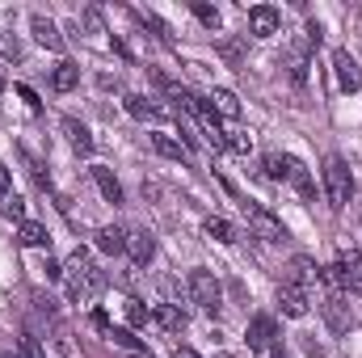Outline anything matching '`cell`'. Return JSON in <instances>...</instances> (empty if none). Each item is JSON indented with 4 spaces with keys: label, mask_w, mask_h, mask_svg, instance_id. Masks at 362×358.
<instances>
[{
    "label": "cell",
    "mask_w": 362,
    "mask_h": 358,
    "mask_svg": "<svg viewBox=\"0 0 362 358\" xmlns=\"http://www.w3.org/2000/svg\"><path fill=\"white\" fill-rule=\"evenodd\" d=\"M152 325L165 329V333H177L181 325H185V316H181V308H173V304H160V308L152 312Z\"/></svg>",
    "instance_id": "cell-19"
},
{
    "label": "cell",
    "mask_w": 362,
    "mask_h": 358,
    "mask_svg": "<svg viewBox=\"0 0 362 358\" xmlns=\"http://www.w3.org/2000/svg\"><path fill=\"white\" fill-rule=\"evenodd\" d=\"M286 72H291V81H295V85H303V81H308V42L286 51Z\"/></svg>",
    "instance_id": "cell-20"
},
{
    "label": "cell",
    "mask_w": 362,
    "mask_h": 358,
    "mask_svg": "<svg viewBox=\"0 0 362 358\" xmlns=\"http://www.w3.org/2000/svg\"><path fill=\"white\" fill-rule=\"evenodd\" d=\"M135 358H152V354H148V350H139V354H135Z\"/></svg>",
    "instance_id": "cell-38"
},
{
    "label": "cell",
    "mask_w": 362,
    "mask_h": 358,
    "mask_svg": "<svg viewBox=\"0 0 362 358\" xmlns=\"http://www.w3.org/2000/svg\"><path fill=\"white\" fill-rule=\"evenodd\" d=\"M320 312H325V321H329V329H333V333H350V325H354V321H350V312L341 308V299H325V304H320Z\"/></svg>",
    "instance_id": "cell-15"
},
{
    "label": "cell",
    "mask_w": 362,
    "mask_h": 358,
    "mask_svg": "<svg viewBox=\"0 0 362 358\" xmlns=\"http://www.w3.org/2000/svg\"><path fill=\"white\" fill-rule=\"evenodd\" d=\"M337 278H341V291H362V253L358 249H341L337 253Z\"/></svg>",
    "instance_id": "cell-5"
},
{
    "label": "cell",
    "mask_w": 362,
    "mask_h": 358,
    "mask_svg": "<svg viewBox=\"0 0 362 358\" xmlns=\"http://www.w3.org/2000/svg\"><path fill=\"white\" fill-rule=\"evenodd\" d=\"M51 85H55V93H72L81 85V68H76V64H59V68L51 72Z\"/></svg>",
    "instance_id": "cell-21"
},
{
    "label": "cell",
    "mask_w": 362,
    "mask_h": 358,
    "mask_svg": "<svg viewBox=\"0 0 362 358\" xmlns=\"http://www.w3.org/2000/svg\"><path fill=\"white\" fill-rule=\"evenodd\" d=\"M286 178H291V185L299 190V198H303V202H312V178H308V169H303L295 156H291V173H286Z\"/></svg>",
    "instance_id": "cell-22"
},
{
    "label": "cell",
    "mask_w": 362,
    "mask_h": 358,
    "mask_svg": "<svg viewBox=\"0 0 362 358\" xmlns=\"http://www.w3.org/2000/svg\"><path fill=\"white\" fill-rule=\"evenodd\" d=\"M17 241H21L25 249H47V245H51V236H47V228H42L38 219H21V228H17Z\"/></svg>",
    "instance_id": "cell-12"
},
{
    "label": "cell",
    "mask_w": 362,
    "mask_h": 358,
    "mask_svg": "<svg viewBox=\"0 0 362 358\" xmlns=\"http://www.w3.org/2000/svg\"><path fill=\"white\" fill-rule=\"evenodd\" d=\"M206 236H215L219 245H232V241H236V228H232L228 219H219V215H211V219H206Z\"/></svg>",
    "instance_id": "cell-23"
},
{
    "label": "cell",
    "mask_w": 362,
    "mask_h": 358,
    "mask_svg": "<svg viewBox=\"0 0 362 358\" xmlns=\"http://www.w3.org/2000/svg\"><path fill=\"white\" fill-rule=\"evenodd\" d=\"M127 249H131V262H135V266H148V262L156 258V241H152L148 232H131V236H127Z\"/></svg>",
    "instance_id": "cell-11"
},
{
    "label": "cell",
    "mask_w": 362,
    "mask_h": 358,
    "mask_svg": "<svg viewBox=\"0 0 362 358\" xmlns=\"http://www.w3.org/2000/svg\"><path fill=\"white\" fill-rule=\"evenodd\" d=\"M127 228H118V224H110V228H101L97 232V249L101 253H127Z\"/></svg>",
    "instance_id": "cell-13"
},
{
    "label": "cell",
    "mask_w": 362,
    "mask_h": 358,
    "mask_svg": "<svg viewBox=\"0 0 362 358\" xmlns=\"http://www.w3.org/2000/svg\"><path fill=\"white\" fill-rule=\"evenodd\" d=\"M185 287H189V299H194L198 308H206V312H215L219 299H223V287H219V278H215L211 270H189Z\"/></svg>",
    "instance_id": "cell-3"
},
{
    "label": "cell",
    "mask_w": 362,
    "mask_h": 358,
    "mask_svg": "<svg viewBox=\"0 0 362 358\" xmlns=\"http://www.w3.org/2000/svg\"><path fill=\"white\" fill-rule=\"evenodd\" d=\"M21 358H47L42 354V346H38V337H30V333L21 337Z\"/></svg>",
    "instance_id": "cell-31"
},
{
    "label": "cell",
    "mask_w": 362,
    "mask_h": 358,
    "mask_svg": "<svg viewBox=\"0 0 362 358\" xmlns=\"http://www.w3.org/2000/svg\"><path fill=\"white\" fill-rule=\"evenodd\" d=\"M173 358H202V354H194L189 346H177V350H173Z\"/></svg>",
    "instance_id": "cell-37"
},
{
    "label": "cell",
    "mask_w": 362,
    "mask_h": 358,
    "mask_svg": "<svg viewBox=\"0 0 362 358\" xmlns=\"http://www.w3.org/2000/svg\"><path fill=\"white\" fill-rule=\"evenodd\" d=\"M0 51H4L8 59H17V55H21V42H17V38H4V42H0Z\"/></svg>",
    "instance_id": "cell-34"
},
{
    "label": "cell",
    "mask_w": 362,
    "mask_h": 358,
    "mask_svg": "<svg viewBox=\"0 0 362 358\" xmlns=\"http://www.w3.org/2000/svg\"><path fill=\"white\" fill-rule=\"evenodd\" d=\"M278 25H282V13H278L274 4H253V8H249V30H253L257 38L278 34Z\"/></svg>",
    "instance_id": "cell-6"
},
{
    "label": "cell",
    "mask_w": 362,
    "mask_h": 358,
    "mask_svg": "<svg viewBox=\"0 0 362 358\" xmlns=\"http://www.w3.org/2000/svg\"><path fill=\"white\" fill-rule=\"evenodd\" d=\"M286 173H291V156H278V152H270V156H266V178L282 181Z\"/></svg>",
    "instance_id": "cell-25"
},
{
    "label": "cell",
    "mask_w": 362,
    "mask_h": 358,
    "mask_svg": "<svg viewBox=\"0 0 362 358\" xmlns=\"http://www.w3.org/2000/svg\"><path fill=\"white\" fill-rule=\"evenodd\" d=\"M64 135H68V144H72L81 156H89V152H93V135H89V127H85V122L64 118Z\"/></svg>",
    "instance_id": "cell-14"
},
{
    "label": "cell",
    "mask_w": 362,
    "mask_h": 358,
    "mask_svg": "<svg viewBox=\"0 0 362 358\" xmlns=\"http://www.w3.org/2000/svg\"><path fill=\"white\" fill-rule=\"evenodd\" d=\"M93 325H97V329H105V333H110V316H105V312H101V308H97V312H93Z\"/></svg>",
    "instance_id": "cell-35"
},
{
    "label": "cell",
    "mask_w": 362,
    "mask_h": 358,
    "mask_svg": "<svg viewBox=\"0 0 362 358\" xmlns=\"http://www.w3.org/2000/svg\"><path fill=\"white\" fill-rule=\"evenodd\" d=\"M240 211H245V219H249V228L262 236V241H282L286 236V228H282V219L266 211V207H257V202H240Z\"/></svg>",
    "instance_id": "cell-4"
},
{
    "label": "cell",
    "mask_w": 362,
    "mask_h": 358,
    "mask_svg": "<svg viewBox=\"0 0 362 358\" xmlns=\"http://www.w3.org/2000/svg\"><path fill=\"white\" fill-rule=\"evenodd\" d=\"M127 321H131L135 329H144V325L152 321V312H148V308H144L139 299H127Z\"/></svg>",
    "instance_id": "cell-28"
},
{
    "label": "cell",
    "mask_w": 362,
    "mask_h": 358,
    "mask_svg": "<svg viewBox=\"0 0 362 358\" xmlns=\"http://www.w3.org/2000/svg\"><path fill=\"white\" fill-rule=\"evenodd\" d=\"M274 337H278V333H274L270 316H253V321H249V350H253V354L274 350Z\"/></svg>",
    "instance_id": "cell-8"
},
{
    "label": "cell",
    "mask_w": 362,
    "mask_h": 358,
    "mask_svg": "<svg viewBox=\"0 0 362 358\" xmlns=\"http://www.w3.org/2000/svg\"><path fill=\"white\" fill-rule=\"evenodd\" d=\"M127 114H131V118H152L156 110H152V101H148V97H139V93H127Z\"/></svg>",
    "instance_id": "cell-26"
},
{
    "label": "cell",
    "mask_w": 362,
    "mask_h": 358,
    "mask_svg": "<svg viewBox=\"0 0 362 358\" xmlns=\"http://www.w3.org/2000/svg\"><path fill=\"white\" fill-rule=\"evenodd\" d=\"M0 93H4V81H0Z\"/></svg>",
    "instance_id": "cell-39"
},
{
    "label": "cell",
    "mask_w": 362,
    "mask_h": 358,
    "mask_svg": "<svg viewBox=\"0 0 362 358\" xmlns=\"http://www.w3.org/2000/svg\"><path fill=\"white\" fill-rule=\"evenodd\" d=\"M152 148H156L160 156H169V161H181V156H185V148H181L173 135H152Z\"/></svg>",
    "instance_id": "cell-24"
},
{
    "label": "cell",
    "mask_w": 362,
    "mask_h": 358,
    "mask_svg": "<svg viewBox=\"0 0 362 358\" xmlns=\"http://www.w3.org/2000/svg\"><path fill=\"white\" fill-rule=\"evenodd\" d=\"M325 190H329V207H333V211H341V207L350 202L354 178H350V165H346L341 156H329V161H325Z\"/></svg>",
    "instance_id": "cell-2"
},
{
    "label": "cell",
    "mask_w": 362,
    "mask_h": 358,
    "mask_svg": "<svg viewBox=\"0 0 362 358\" xmlns=\"http://www.w3.org/2000/svg\"><path fill=\"white\" fill-rule=\"evenodd\" d=\"M64 287H68V299H93L101 287H105V274L89 262L85 249H76L64 266Z\"/></svg>",
    "instance_id": "cell-1"
},
{
    "label": "cell",
    "mask_w": 362,
    "mask_h": 358,
    "mask_svg": "<svg viewBox=\"0 0 362 358\" xmlns=\"http://www.w3.org/2000/svg\"><path fill=\"white\" fill-rule=\"evenodd\" d=\"M194 17H198V21H202V25H211V30H215V25H219V8H211V4H202V0H198V4H194Z\"/></svg>",
    "instance_id": "cell-29"
},
{
    "label": "cell",
    "mask_w": 362,
    "mask_h": 358,
    "mask_svg": "<svg viewBox=\"0 0 362 358\" xmlns=\"http://www.w3.org/2000/svg\"><path fill=\"white\" fill-rule=\"evenodd\" d=\"M93 181H97V190H101V198H105V202H122V185H118V178H114L105 165H97V169H93Z\"/></svg>",
    "instance_id": "cell-16"
},
{
    "label": "cell",
    "mask_w": 362,
    "mask_h": 358,
    "mask_svg": "<svg viewBox=\"0 0 362 358\" xmlns=\"http://www.w3.org/2000/svg\"><path fill=\"white\" fill-rule=\"evenodd\" d=\"M30 30H34V38L47 47V51H64V38H59V30H55V21H47L42 13H34L30 17Z\"/></svg>",
    "instance_id": "cell-10"
},
{
    "label": "cell",
    "mask_w": 362,
    "mask_h": 358,
    "mask_svg": "<svg viewBox=\"0 0 362 358\" xmlns=\"http://www.w3.org/2000/svg\"><path fill=\"white\" fill-rule=\"evenodd\" d=\"M228 148L245 156V152H253V135H249V131H240V127H232V131H228Z\"/></svg>",
    "instance_id": "cell-27"
},
{
    "label": "cell",
    "mask_w": 362,
    "mask_h": 358,
    "mask_svg": "<svg viewBox=\"0 0 362 358\" xmlns=\"http://www.w3.org/2000/svg\"><path fill=\"white\" fill-rule=\"evenodd\" d=\"M17 93H21V101H30V110H42V101H38V93L30 89V85H17Z\"/></svg>",
    "instance_id": "cell-33"
},
{
    "label": "cell",
    "mask_w": 362,
    "mask_h": 358,
    "mask_svg": "<svg viewBox=\"0 0 362 358\" xmlns=\"http://www.w3.org/2000/svg\"><path fill=\"white\" fill-rule=\"evenodd\" d=\"M4 215H13V219H21V215H25V202H21L17 194H13V198H4Z\"/></svg>",
    "instance_id": "cell-32"
},
{
    "label": "cell",
    "mask_w": 362,
    "mask_h": 358,
    "mask_svg": "<svg viewBox=\"0 0 362 358\" xmlns=\"http://www.w3.org/2000/svg\"><path fill=\"white\" fill-rule=\"evenodd\" d=\"M110 337H114V342H118V346H127V350H135V354H139V350H144V346H139V337H135V333H131V329H110Z\"/></svg>",
    "instance_id": "cell-30"
},
{
    "label": "cell",
    "mask_w": 362,
    "mask_h": 358,
    "mask_svg": "<svg viewBox=\"0 0 362 358\" xmlns=\"http://www.w3.org/2000/svg\"><path fill=\"white\" fill-rule=\"evenodd\" d=\"M316 274H320V266L312 262V258H291V287H308V282H316Z\"/></svg>",
    "instance_id": "cell-17"
},
{
    "label": "cell",
    "mask_w": 362,
    "mask_h": 358,
    "mask_svg": "<svg viewBox=\"0 0 362 358\" xmlns=\"http://www.w3.org/2000/svg\"><path fill=\"white\" fill-rule=\"evenodd\" d=\"M8 185H13V178H8V169H4V165H0V198H4V194H8Z\"/></svg>",
    "instance_id": "cell-36"
},
{
    "label": "cell",
    "mask_w": 362,
    "mask_h": 358,
    "mask_svg": "<svg viewBox=\"0 0 362 358\" xmlns=\"http://www.w3.org/2000/svg\"><path fill=\"white\" fill-rule=\"evenodd\" d=\"M333 72H337V85H341L346 93L362 89V72H358V64H354L350 51H333Z\"/></svg>",
    "instance_id": "cell-7"
},
{
    "label": "cell",
    "mask_w": 362,
    "mask_h": 358,
    "mask_svg": "<svg viewBox=\"0 0 362 358\" xmlns=\"http://www.w3.org/2000/svg\"><path fill=\"white\" fill-rule=\"evenodd\" d=\"M278 308H282L291 321H303V316H308V295H303L299 287L282 282V287H278Z\"/></svg>",
    "instance_id": "cell-9"
},
{
    "label": "cell",
    "mask_w": 362,
    "mask_h": 358,
    "mask_svg": "<svg viewBox=\"0 0 362 358\" xmlns=\"http://www.w3.org/2000/svg\"><path fill=\"white\" fill-rule=\"evenodd\" d=\"M211 110L219 114V118H240V101H236V93H228V89H215L211 97Z\"/></svg>",
    "instance_id": "cell-18"
}]
</instances>
